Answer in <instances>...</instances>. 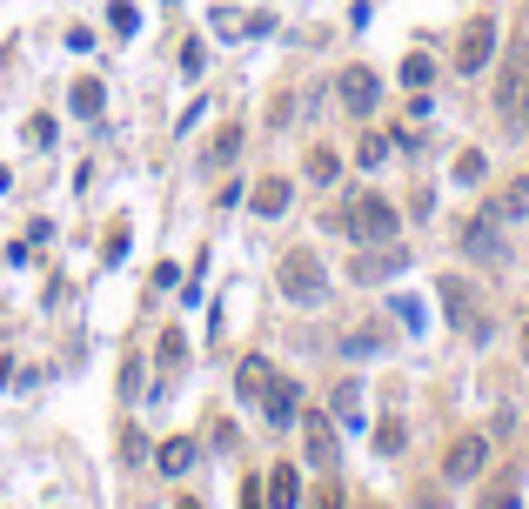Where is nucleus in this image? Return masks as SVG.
Wrapping results in <instances>:
<instances>
[{
    "label": "nucleus",
    "mask_w": 529,
    "mask_h": 509,
    "mask_svg": "<svg viewBox=\"0 0 529 509\" xmlns=\"http://www.w3.org/2000/svg\"><path fill=\"white\" fill-rule=\"evenodd\" d=\"M275 288H282V302H295V309H315L329 295V268H322L315 248H288L282 268H275Z\"/></svg>",
    "instance_id": "f257e3e1"
},
{
    "label": "nucleus",
    "mask_w": 529,
    "mask_h": 509,
    "mask_svg": "<svg viewBox=\"0 0 529 509\" xmlns=\"http://www.w3.org/2000/svg\"><path fill=\"white\" fill-rule=\"evenodd\" d=\"M342 228H349V242H362V248H369V242H396V208H389V201H382V195H355L349 201V215H342Z\"/></svg>",
    "instance_id": "f03ea898"
},
{
    "label": "nucleus",
    "mask_w": 529,
    "mask_h": 509,
    "mask_svg": "<svg viewBox=\"0 0 529 509\" xmlns=\"http://www.w3.org/2000/svg\"><path fill=\"white\" fill-rule=\"evenodd\" d=\"M489 54H496V21L476 14V21H463V34H456V74H483Z\"/></svg>",
    "instance_id": "7ed1b4c3"
},
{
    "label": "nucleus",
    "mask_w": 529,
    "mask_h": 509,
    "mask_svg": "<svg viewBox=\"0 0 529 509\" xmlns=\"http://www.w3.org/2000/svg\"><path fill=\"white\" fill-rule=\"evenodd\" d=\"M442 309L456 315V329H469V335H483V329H489L483 309H476V288H469L463 275H442Z\"/></svg>",
    "instance_id": "20e7f679"
},
{
    "label": "nucleus",
    "mask_w": 529,
    "mask_h": 509,
    "mask_svg": "<svg viewBox=\"0 0 529 509\" xmlns=\"http://www.w3.org/2000/svg\"><path fill=\"white\" fill-rule=\"evenodd\" d=\"M483 463H489V443H483V436H456V443H449V456H442V476H449V483H469V476H483Z\"/></svg>",
    "instance_id": "39448f33"
},
{
    "label": "nucleus",
    "mask_w": 529,
    "mask_h": 509,
    "mask_svg": "<svg viewBox=\"0 0 529 509\" xmlns=\"http://www.w3.org/2000/svg\"><path fill=\"white\" fill-rule=\"evenodd\" d=\"M402 268H409L402 242H369V255L355 262V282H382V275H402Z\"/></svg>",
    "instance_id": "423d86ee"
},
{
    "label": "nucleus",
    "mask_w": 529,
    "mask_h": 509,
    "mask_svg": "<svg viewBox=\"0 0 529 509\" xmlns=\"http://www.w3.org/2000/svg\"><path fill=\"white\" fill-rule=\"evenodd\" d=\"M288 201H295V181H282V175H262L255 188H248V208H255L262 222H275V215H288Z\"/></svg>",
    "instance_id": "0eeeda50"
},
{
    "label": "nucleus",
    "mask_w": 529,
    "mask_h": 509,
    "mask_svg": "<svg viewBox=\"0 0 529 509\" xmlns=\"http://www.w3.org/2000/svg\"><path fill=\"white\" fill-rule=\"evenodd\" d=\"M302 443H309V463L315 469H335V422L322 416V409L302 416Z\"/></svg>",
    "instance_id": "6e6552de"
},
{
    "label": "nucleus",
    "mask_w": 529,
    "mask_h": 509,
    "mask_svg": "<svg viewBox=\"0 0 529 509\" xmlns=\"http://www.w3.org/2000/svg\"><path fill=\"white\" fill-rule=\"evenodd\" d=\"M375 101H382V81H375L369 67H349V74H342V108L349 114H375Z\"/></svg>",
    "instance_id": "1a4fd4ad"
},
{
    "label": "nucleus",
    "mask_w": 529,
    "mask_h": 509,
    "mask_svg": "<svg viewBox=\"0 0 529 509\" xmlns=\"http://www.w3.org/2000/svg\"><path fill=\"white\" fill-rule=\"evenodd\" d=\"M295 396H302V389H295L288 376H275V382H268V396H262V416L275 422V429H288V422L302 416V402H295Z\"/></svg>",
    "instance_id": "9d476101"
},
{
    "label": "nucleus",
    "mask_w": 529,
    "mask_h": 509,
    "mask_svg": "<svg viewBox=\"0 0 529 509\" xmlns=\"http://www.w3.org/2000/svg\"><path fill=\"white\" fill-rule=\"evenodd\" d=\"M262 496H268L275 509H302V476H295V463H275V469H268Z\"/></svg>",
    "instance_id": "9b49d317"
},
{
    "label": "nucleus",
    "mask_w": 529,
    "mask_h": 509,
    "mask_svg": "<svg viewBox=\"0 0 529 509\" xmlns=\"http://www.w3.org/2000/svg\"><path fill=\"white\" fill-rule=\"evenodd\" d=\"M268 382H275V362H268V355H242V369H235V389H242V402H262Z\"/></svg>",
    "instance_id": "f8f14e48"
},
{
    "label": "nucleus",
    "mask_w": 529,
    "mask_h": 509,
    "mask_svg": "<svg viewBox=\"0 0 529 509\" xmlns=\"http://www.w3.org/2000/svg\"><path fill=\"white\" fill-rule=\"evenodd\" d=\"M489 215H496V222H523V215H529V175L509 181L503 195H496V208H489Z\"/></svg>",
    "instance_id": "ddd939ff"
},
{
    "label": "nucleus",
    "mask_w": 529,
    "mask_h": 509,
    "mask_svg": "<svg viewBox=\"0 0 529 509\" xmlns=\"http://www.w3.org/2000/svg\"><path fill=\"white\" fill-rule=\"evenodd\" d=\"M155 463L168 469V476H188V469H195V443H188V436H168V443L155 449Z\"/></svg>",
    "instance_id": "4468645a"
},
{
    "label": "nucleus",
    "mask_w": 529,
    "mask_h": 509,
    "mask_svg": "<svg viewBox=\"0 0 529 509\" xmlns=\"http://www.w3.org/2000/svg\"><path fill=\"white\" fill-rule=\"evenodd\" d=\"M101 108H108V88H101L94 74H81V81H74V114H81V121H94Z\"/></svg>",
    "instance_id": "2eb2a0df"
},
{
    "label": "nucleus",
    "mask_w": 529,
    "mask_h": 509,
    "mask_svg": "<svg viewBox=\"0 0 529 509\" xmlns=\"http://www.w3.org/2000/svg\"><path fill=\"white\" fill-rule=\"evenodd\" d=\"M469 255H483V262L503 255V242H496V215H476V222H469Z\"/></svg>",
    "instance_id": "dca6fc26"
},
{
    "label": "nucleus",
    "mask_w": 529,
    "mask_h": 509,
    "mask_svg": "<svg viewBox=\"0 0 529 509\" xmlns=\"http://www.w3.org/2000/svg\"><path fill=\"white\" fill-rule=\"evenodd\" d=\"M335 175H342V155H335V148H309V181H322V188H329Z\"/></svg>",
    "instance_id": "f3484780"
},
{
    "label": "nucleus",
    "mask_w": 529,
    "mask_h": 509,
    "mask_svg": "<svg viewBox=\"0 0 529 509\" xmlns=\"http://www.w3.org/2000/svg\"><path fill=\"white\" fill-rule=\"evenodd\" d=\"M155 362H161V376H181V362H188V349H181V335H175V329L161 335V349H155Z\"/></svg>",
    "instance_id": "a211bd4d"
},
{
    "label": "nucleus",
    "mask_w": 529,
    "mask_h": 509,
    "mask_svg": "<svg viewBox=\"0 0 529 509\" xmlns=\"http://www.w3.org/2000/svg\"><path fill=\"white\" fill-rule=\"evenodd\" d=\"M476 509H516V476H496V483L483 489V503Z\"/></svg>",
    "instance_id": "6ab92c4d"
},
{
    "label": "nucleus",
    "mask_w": 529,
    "mask_h": 509,
    "mask_svg": "<svg viewBox=\"0 0 529 509\" xmlns=\"http://www.w3.org/2000/svg\"><path fill=\"white\" fill-rule=\"evenodd\" d=\"M429 81H436L429 54H409V61H402V88H429Z\"/></svg>",
    "instance_id": "aec40b11"
},
{
    "label": "nucleus",
    "mask_w": 529,
    "mask_h": 509,
    "mask_svg": "<svg viewBox=\"0 0 529 509\" xmlns=\"http://www.w3.org/2000/svg\"><path fill=\"white\" fill-rule=\"evenodd\" d=\"M235 155H242V128H221V134H215V148H208V161L221 168V161H235Z\"/></svg>",
    "instance_id": "412c9836"
},
{
    "label": "nucleus",
    "mask_w": 529,
    "mask_h": 509,
    "mask_svg": "<svg viewBox=\"0 0 529 509\" xmlns=\"http://www.w3.org/2000/svg\"><path fill=\"white\" fill-rule=\"evenodd\" d=\"M375 449H382V456H396V449H402V422H396V416L375 429Z\"/></svg>",
    "instance_id": "4be33fe9"
},
{
    "label": "nucleus",
    "mask_w": 529,
    "mask_h": 509,
    "mask_svg": "<svg viewBox=\"0 0 529 509\" xmlns=\"http://www.w3.org/2000/svg\"><path fill=\"white\" fill-rule=\"evenodd\" d=\"M456 181H483V155H476V148L456 155Z\"/></svg>",
    "instance_id": "5701e85b"
},
{
    "label": "nucleus",
    "mask_w": 529,
    "mask_h": 509,
    "mask_svg": "<svg viewBox=\"0 0 529 509\" xmlns=\"http://www.w3.org/2000/svg\"><path fill=\"white\" fill-rule=\"evenodd\" d=\"M27 141H34V148H47V141H54V121H47V114H34V121H27Z\"/></svg>",
    "instance_id": "b1692460"
},
{
    "label": "nucleus",
    "mask_w": 529,
    "mask_h": 509,
    "mask_svg": "<svg viewBox=\"0 0 529 509\" xmlns=\"http://www.w3.org/2000/svg\"><path fill=\"white\" fill-rule=\"evenodd\" d=\"M335 409H342V416H355V409H362V389H355V382H342V389H335Z\"/></svg>",
    "instance_id": "393cba45"
},
{
    "label": "nucleus",
    "mask_w": 529,
    "mask_h": 509,
    "mask_svg": "<svg viewBox=\"0 0 529 509\" xmlns=\"http://www.w3.org/2000/svg\"><path fill=\"white\" fill-rule=\"evenodd\" d=\"M382 155H389V141H382V134H362V161H369V168H375V161H382Z\"/></svg>",
    "instance_id": "a878e982"
},
{
    "label": "nucleus",
    "mask_w": 529,
    "mask_h": 509,
    "mask_svg": "<svg viewBox=\"0 0 529 509\" xmlns=\"http://www.w3.org/2000/svg\"><path fill=\"white\" fill-rule=\"evenodd\" d=\"M309 509H342V489H335V483H322V489H315V503Z\"/></svg>",
    "instance_id": "bb28decb"
},
{
    "label": "nucleus",
    "mask_w": 529,
    "mask_h": 509,
    "mask_svg": "<svg viewBox=\"0 0 529 509\" xmlns=\"http://www.w3.org/2000/svg\"><path fill=\"white\" fill-rule=\"evenodd\" d=\"M523 128H529V88H523Z\"/></svg>",
    "instance_id": "cd10ccee"
},
{
    "label": "nucleus",
    "mask_w": 529,
    "mask_h": 509,
    "mask_svg": "<svg viewBox=\"0 0 529 509\" xmlns=\"http://www.w3.org/2000/svg\"><path fill=\"white\" fill-rule=\"evenodd\" d=\"M181 509H201V503H195V496H181Z\"/></svg>",
    "instance_id": "c85d7f7f"
},
{
    "label": "nucleus",
    "mask_w": 529,
    "mask_h": 509,
    "mask_svg": "<svg viewBox=\"0 0 529 509\" xmlns=\"http://www.w3.org/2000/svg\"><path fill=\"white\" fill-rule=\"evenodd\" d=\"M523 355H529V322H523Z\"/></svg>",
    "instance_id": "c756f323"
}]
</instances>
